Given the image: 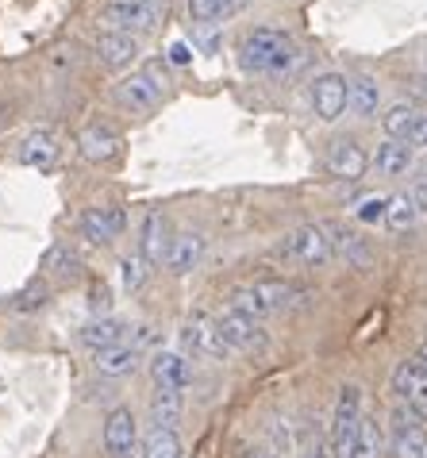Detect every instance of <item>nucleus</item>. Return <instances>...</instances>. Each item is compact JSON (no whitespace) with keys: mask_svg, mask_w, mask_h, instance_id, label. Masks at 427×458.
<instances>
[{"mask_svg":"<svg viewBox=\"0 0 427 458\" xmlns=\"http://www.w3.org/2000/svg\"><path fill=\"white\" fill-rule=\"evenodd\" d=\"M381 447H385L381 424H378V420H370V416H362L358 443H355V454H350V458H381Z\"/></svg>","mask_w":427,"mask_h":458,"instance_id":"bb28decb","label":"nucleus"},{"mask_svg":"<svg viewBox=\"0 0 427 458\" xmlns=\"http://www.w3.org/2000/svg\"><path fill=\"white\" fill-rule=\"evenodd\" d=\"M408 143H412V147H427V116H420V123H416V127H412Z\"/></svg>","mask_w":427,"mask_h":458,"instance_id":"e433bc0d","label":"nucleus"},{"mask_svg":"<svg viewBox=\"0 0 427 458\" xmlns=\"http://www.w3.org/2000/svg\"><path fill=\"white\" fill-rule=\"evenodd\" d=\"M89 304H93L96 312H100V309H108V289H105V285H93V301H89Z\"/></svg>","mask_w":427,"mask_h":458,"instance_id":"58836bf2","label":"nucleus"},{"mask_svg":"<svg viewBox=\"0 0 427 458\" xmlns=\"http://www.w3.org/2000/svg\"><path fill=\"white\" fill-rule=\"evenodd\" d=\"M120 270H123V285H128V289H139L143 277H147V259H123Z\"/></svg>","mask_w":427,"mask_h":458,"instance_id":"72a5a7b5","label":"nucleus"},{"mask_svg":"<svg viewBox=\"0 0 427 458\" xmlns=\"http://www.w3.org/2000/svg\"><path fill=\"white\" fill-rule=\"evenodd\" d=\"M239 8V0H189V16L200 23H212V20H223L228 12Z\"/></svg>","mask_w":427,"mask_h":458,"instance_id":"7c9ffc66","label":"nucleus"},{"mask_svg":"<svg viewBox=\"0 0 427 458\" xmlns=\"http://www.w3.org/2000/svg\"><path fill=\"white\" fill-rule=\"evenodd\" d=\"M116 100L123 108H131V112H155L158 108V89L150 85L147 78H123L120 85H116Z\"/></svg>","mask_w":427,"mask_h":458,"instance_id":"dca6fc26","label":"nucleus"},{"mask_svg":"<svg viewBox=\"0 0 427 458\" xmlns=\"http://www.w3.org/2000/svg\"><path fill=\"white\" fill-rule=\"evenodd\" d=\"M305 458H335V447H331V443L328 439H312L308 443V447H305Z\"/></svg>","mask_w":427,"mask_h":458,"instance_id":"f704fd0d","label":"nucleus"},{"mask_svg":"<svg viewBox=\"0 0 427 458\" xmlns=\"http://www.w3.org/2000/svg\"><path fill=\"white\" fill-rule=\"evenodd\" d=\"M231 309L235 312H243L250 316V320H262V316H270V301H266V293H262V285H243V289H235L231 293Z\"/></svg>","mask_w":427,"mask_h":458,"instance_id":"b1692460","label":"nucleus"},{"mask_svg":"<svg viewBox=\"0 0 427 458\" xmlns=\"http://www.w3.org/2000/svg\"><path fill=\"white\" fill-rule=\"evenodd\" d=\"M416 205H412V197L408 193H397V197H389V208H385V224L393 227V232H405V227L416 224Z\"/></svg>","mask_w":427,"mask_h":458,"instance_id":"c756f323","label":"nucleus"},{"mask_svg":"<svg viewBox=\"0 0 427 458\" xmlns=\"http://www.w3.org/2000/svg\"><path fill=\"white\" fill-rule=\"evenodd\" d=\"M216 327H220V335H223V343H228L231 351H258V347H262L258 324L250 320V316L235 312V309L220 312V316H216Z\"/></svg>","mask_w":427,"mask_h":458,"instance_id":"1a4fd4ad","label":"nucleus"},{"mask_svg":"<svg viewBox=\"0 0 427 458\" xmlns=\"http://www.w3.org/2000/svg\"><path fill=\"white\" fill-rule=\"evenodd\" d=\"M416 412H393V454L397 458H427V431L416 424Z\"/></svg>","mask_w":427,"mask_h":458,"instance_id":"0eeeda50","label":"nucleus"},{"mask_svg":"<svg viewBox=\"0 0 427 458\" xmlns=\"http://www.w3.org/2000/svg\"><path fill=\"white\" fill-rule=\"evenodd\" d=\"M385 208H389V200L385 197H366V200H362V205H358V220L362 224H378V220H385Z\"/></svg>","mask_w":427,"mask_h":458,"instance_id":"473e14b6","label":"nucleus"},{"mask_svg":"<svg viewBox=\"0 0 427 458\" xmlns=\"http://www.w3.org/2000/svg\"><path fill=\"white\" fill-rule=\"evenodd\" d=\"M173 235L170 232V220L162 216L158 208H150L147 212V220H143V259L147 262H170V250H173Z\"/></svg>","mask_w":427,"mask_h":458,"instance_id":"9d476101","label":"nucleus"},{"mask_svg":"<svg viewBox=\"0 0 427 458\" xmlns=\"http://www.w3.org/2000/svg\"><path fill=\"white\" fill-rule=\"evenodd\" d=\"M423 66H427V55H423Z\"/></svg>","mask_w":427,"mask_h":458,"instance_id":"79ce46f5","label":"nucleus"},{"mask_svg":"<svg viewBox=\"0 0 427 458\" xmlns=\"http://www.w3.org/2000/svg\"><path fill=\"white\" fill-rule=\"evenodd\" d=\"M81 155L89 158V162H108V158H116L120 155V135L112 131V127H85L81 131Z\"/></svg>","mask_w":427,"mask_h":458,"instance_id":"f3484780","label":"nucleus"},{"mask_svg":"<svg viewBox=\"0 0 427 458\" xmlns=\"http://www.w3.org/2000/svg\"><path fill=\"white\" fill-rule=\"evenodd\" d=\"M247 458H273V454H266V451H250Z\"/></svg>","mask_w":427,"mask_h":458,"instance_id":"a19ab883","label":"nucleus"},{"mask_svg":"<svg viewBox=\"0 0 427 458\" xmlns=\"http://www.w3.org/2000/svg\"><path fill=\"white\" fill-rule=\"evenodd\" d=\"M20 162L23 166H31V170H50L58 162L54 135L50 131H31L28 139H23V147H20Z\"/></svg>","mask_w":427,"mask_h":458,"instance_id":"2eb2a0df","label":"nucleus"},{"mask_svg":"<svg viewBox=\"0 0 427 458\" xmlns=\"http://www.w3.org/2000/svg\"><path fill=\"white\" fill-rule=\"evenodd\" d=\"M46 297H50V289H46L43 282H31V285H28V289H23L20 297H16V309H20V312L43 309V304H46Z\"/></svg>","mask_w":427,"mask_h":458,"instance_id":"2f4dec72","label":"nucleus"},{"mask_svg":"<svg viewBox=\"0 0 427 458\" xmlns=\"http://www.w3.org/2000/svg\"><path fill=\"white\" fill-rule=\"evenodd\" d=\"M393 389L408 401V409L427 420V366L420 359H408L393 370Z\"/></svg>","mask_w":427,"mask_h":458,"instance_id":"423d86ee","label":"nucleus"},{"mask_svg":"<svg viewBox=\"0 0 427 458\" xmlns=\"http://www.w3.org/2000/svg\"><path fill=\"white\" fill-rule=\"evenodd\" d=\"M162 20V0H112L105 8V23L112 31H150Z\"/></svg>","mask_w":427,"mask_h":458,"instance_id":"7ed1b4c3","label":"nucleus"},{"mask_svg":"<svg viewBox=\"0 0 427 458\" xmlns=\"http://www.w3.org/2000/svg\"><path fill=\"white\" fill-rule=\"evenodd\" d=\"M420 123V116H416V108L412 105H393L381 116V127H385V135L389 139H400V143H408V135H412V127Z\"/></svg>","mask_w":427,"mask_h":458,"instance_id":"393cba45","label":"nucleus"},{"mask_svg":"<svg viewBox=\"0 0 427 458\" xmlns=\"http://www.w3.org/2000/svg\"><path fill=\"white\" fill-rule=\"evenodd\" d=\"M81 232H85V239H93V243L108 247L112 239L123 232V212L120 208H85Z\"/></svg>","mask_w":427,"mask_h":458,"instance_id":"ddd939ff","label":"nucleus"},{"mask_svg":"<svg viewBox=\"0 0 427 458\" xmlns=\"http://www.w3.org/2000/svg\"><path fill=\"white\" fill-rule=\"evenodd\" d=\"M200 254H205V235L197 232H185L173 239V250H170V270L173 274H189L193 266L200 262Z\"/></svg>","mask_w":427,"mask_h":458,"instance_id":"aec40b11","label":"nucleus"},{"mask_svg":"<svg viewBox=\"0 0 427 458\" xmlns=\"http://www.w3.org/2000/svg\"><path fill=\"white\" fill-rule=\"evenodd\" d=\"M143 458H181V439L170 428H155L143 439Z\"/></svg>","mask_w":427,"mask_h":458,"instance_id":"a878e982","label":"nucleus"},{"mask_svg":"<svg viewBox=\"0 0 427 458\" xmlns=\"http://www.w3.org/2000/svg\"><path fill=\"white\" fill-rule=\"evenodd\" d=\"M123 332H128V327H123L120 320H93V324L81 327L78 339L85 343V347H93V351L100 354V351H108V347H120Z\"/></svg>","mask_w":427,"mask_h":458,"instance_id":"412c9836","label":"nucleus"},{"mask_svg":"<svg viewBox=\"0 0 427 458\" xmlns=\"http://www.w3.org/2000/svg\"><path fill=\"white\" fill-rule=\"evenodd\" d=\"M150 377H155V389H189V362L181 354L162 351L150 359Z\"/></svg>","mask_w":427,"mask_h":458,"instance_id":"f8f14e48","label":"nucleus"},{"mask_svg":"<svg viewBox=\"0 0 427 458\" xmlns=\"http://www.w3.org/2000/svg\"><path fill=\"white\" fill-rule=\"evenodd\" d=\"M181 409H185V393L181 389H155L150 397V416H155V428H170L181 420Z\"/></svg>","mask_w":427,"mask_h":458,"instance_id":"6ab92c4d","label":"nucleus"},{"mask_svg":"<svg viewBox=\"0 0 427 458\" xmlns=\"http://www.w3.org/2000/svg\"><path fill=\"white\" fill-rule=\"evenodd\" d=\"M139 366V347L135 343H120V347H108L96 354V374L105 377H123Z\"/></svg>","mask_w":427,"mask_h":458,"instance_id":"a211bd4d","label":"nucleus"},{"mask_svg":"<svg viewBox=\"0 0 427 458\" xmlns=\"http://www.w3.org/2000/svg\"><path fill=\"white\" fill-rule=\"evenodd\" d=\"M366 166H370V158L355 139H335L328 147V170L335 177H343V182H358V177L366 174Z\"/></svg>","mask_w":427,"mask_h":458,"instance_id":"9b49d317","label":"nucleus"},{"mask_svg":"<svg viewBox=\"0 0 427 458\" xmlns=\"http://www.w3.org/2000/svg\"><path fill=\"white\" fill-rule=\"evenodd\" d=\"M139 443V424H135L131 409H112L105 420V451L116 458H128Z\"/></svg>","mask_w":427,"mask_h":458,"instance_id":"6e6552de","label":"nucleus"},{"mask_svg":"<svg viewBox=\"0 0 427 458\" xmlns=\"http://www.w3.org/2000/svg\"><path fill=\"white\" fill-rule=\"evenodd\" d=\"M408 197H412V205H416V212L423 216V212H427V182L416 185V189H408Z\"/></svg>","mask_w":427,"mask_h":458,"instance_id":"4c0bfd02","label":"nucleus"},{"mask_svg":"<svg viewBox=\"0 0 427 458\" xmlns=\"http://www.w3.org/2000/svg\"><path fill=\"white\" fill-rule=\"evenodd\" d=\"M170 62H173V66H189V62H193V50L185 47V43H173V47H170Z\"/></svg>","mask_w":427,"mask_h":458,"instance_id":"c9c22d12","label":"nucleus"},{"mask_svg":"<svg viewBox=\"0 0 427 458\" xmlns=\"http://www.w3.org/2000/svg\"><path fill=\"white\" fill-rule=\"evenodd\" d=\"M239 62L250 73H285L297 62V47L285 31L273 28H255L239 47Z\"/></svg>","mask_w":427,"mask_h":458,"instance_id":"f257e3e1","label":"nucleus"},{"mask_svg":"<svg viewBox=\"0 0 427 458\" xmlns=\"http://www.w3.org/2000/svg\"><path fill=\"white\" fill-rule=\"evenodd\" d=\"M46 270L54 277H62V282H73V277H81V259L70 247H50L46 250Z\"/></svg>","mask_w":427,"mask_h":458,"instance_id":"cd10ccee","label":"nucleus"},{"mask_svg":"<svg viewBox=\"0 0 427 458\" xmlns=\"http://www.w3.org/2000/svg\"><path fill=\"white\" fill-rule=\"evenodd\" d=\"M416 359H420V362H423V366H427V339H423V343H420V354H416Z\"/></svg>","mask_w":427,"mask_h":458,"instance_id":"ea45409f","label":"nucleus"},{"mask_svg":"<svg viewBox=\"0 0 427 458\" xmlns=\"http://www.w3.org/2000/svg\"><path fill=\"white\" fill-rule=\"evenodd\" d=\"M350 105V81L339 78V73H320L316 81H312V108H316L320 120H339Z\"/></svg>","mask_w":427,"mask_h":458,"instance_id":"20e7f679","label":"nucleus"},{"mask_svg":"<svg viewBox=\"0 0 427 458\" xmlns=\"http://www.w3.org/2000/svg\"><path fill=\"white\" fill-rule=\"evenodd\" d=\"M96 55H100L105 66L120 70V66H131V62L139 58V43H135L131 35H123V31H105L96 39Z\"/></svg>","mask_w":427,"mask_h":458,"instance_id":"4468645a","label":"nucleus"},{"mask_svg":"<svg viewBox=\"0 0 427 458\" xmlns=\"http://www.w3.org/2000/svg\"><path fill=\"white\" fill-rule=\"evenodd\" d=\"M378 170L385 177H400L412 170V147L400 143V139H385V143L378 147Z\"/></svg>","mask_w":427,"mask_h":458,"instance_id":"4be33fe9","label":"nucleus"},{"mask_svg":"<svg viewBox=\"0 0 427 458\" xmlns=\"http://www.w3.org/2000/svg\"><path fill=\"white\" fill-rule=\"evenodd\" d=\"M358 428H362V389H358V386H343V389H339L335 420H331V447H335V458H350V454H355Z\"/></svg>","mask_w":427,"mask_h":458,"instance_id":"f03ea898","label":"nucleus"},{"mask_svg":"<svg viewBox=\"0 0 427 458\" xmlns=\"http://www.w3.org/2000/svg\"><path fill=\"white\" fill-rule=\"evenodd\" d=\"M285 250L293 254L297 262H305V266H328L331 254H335L331 239H328V227H316V224H312V227H300V232L289 235Z\"/></svg>","mask_w":427,"mask_h":458,"instance_id":"39448f33","label":"nucleus"},{"mask_svg":"<svg viewBox=\"0 0 427 458\" xmlns=\"http://www.w3.org/2000/svg\"><path fill=\"white\" fill-rule=\"evenodd\" d=\"M378 100H381V89L373 78H358V81H350V112L362 120H370L373 112H378Z\"/></svg>","mask_w":427,"mask_h":458,"instance_id":"5701e85b","label":"nucleus"},{"mask_svg":"<svg viewBox=\"0 0 427 458\" xmlns=\"http://www.w3.org/2000/svg\"><path fill=\"white\" fill-rule=\"evenodd\" d=\"M328 235H331V247L339 250V254H347L355 266H370V250H366V243H362L358 235H350V232H343V227H328Z\"/></svg>","mask_w":427,"mask_h":458,"instance_id":"c85d7f7f","label":"nucleus"}]
</instances>
